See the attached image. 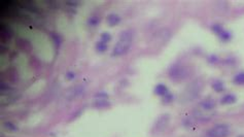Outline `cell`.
I'll use <instances>...</instances> for the list:
<instances>
[{"label": "cell", "mask_w": 244, "mask_h": 137, "mask_svg": "<svg viewBox=\"0 0 244 137\" xmlns=\"http://www.w3.org/2000/svg\"><path fill=\"white\" fill-rule=\"evenodd\" d=\"M133 41V31L132 30H125L120 34V39L114 46L111 55L113 57H120L125 54H127L132 46Z\"/></svg>", "instance_id": "cell-1"}, {"label": "cell", "mask_w": 244, "mask_h": 137, "mask_svg": "<svg viewBox=\"0 0 244 137\" xmlns=\"http://www.w3.org/2000/svg\"><path fill=\"white\" fill-rule=\"evenodd\" d=\"M201 91V85L199 82H193L191 83L182 93V99L183 101H191L198 97L199 93Z\"/></svg>", "instance_id": "cell-2"}, {"label": "cell", "mask_w": 244, "mask_h": 137, "mask_svg": "<svg viewBox=\"0 0 244 137\" xmlns=\"http://www.w3.org/2000/svg\"><path fill=\"white\" fill-rule=\"evenodd\" d=\"M169 75L173 80H181L188 75V70L180 64H175L170 68Z\"/></svg>", "instance_id": "cell-3"}, {"label": "cell", "mask_w": 244, "mask_h": 137, "mask_svg": "<svg viewBox=\"0 0 244 137\" xmlns=\"http://www.w3.org/2000/svg\"><path fill=\"white\" fill-rule=\"evenodd\" d=\"M229 126L226 124H218L207 131L208 137H226L229 134Z\"/></svg>", "instance_id": "cell-4"}, {"label": "cell", "mask_w": 244, "mask_h": 137, "mask_svg": "<svg viewBox=\"0 0 244 137\" xmlns=\"http://www.w3.org/2000/svg\"><path fill=\"white\" fill-rule=\"evenodd\" d=\"M169 115H161L158 121L156 122V125H155V128H153V131L155 132H161V131H164L165 128L167 127L168 125V122H169Z\"/></svg>", "instance_id": "cell-5"}, {"label": "cell", "mask_w": 244, "mask_h": 137, "mask_svg": "<svg viewBox=\"0 0 244 137\" xmlns=\"http://www.w3.org/2000/svg\"><path fill=\"white\" fill-rule=\"evenodd\" d=\"M212 30H213V32H215V33L218 35V37L221 38L222 40L227 41L231 38L230 32H229L228 30H226V29H224L221 25H218V24H215V25L212 26Z\"/></svg>", "instance_id": "cell-6"}, {"label": "cell", "mask_w": 244, "mask_h": 137, "mask_svg": "<svg viewBox=\"0 0 244 137\" xmlns=\"http://www.w3.org/2000/svg\"><path fill=\"white\" fill-rule=\"evenodd\" d=\"M13 36V32H11L10 28L4 24H1L0 26V37H1V41H8Z\"/></svg>", "instance_id": "cell-7"}, {"label": "cell", "mask_w": 244, "mask_h": 137, "mask_svg": "<svg viewBox=\"0 0 244 137\" xmlns=\"http://www.w3.org/2000/svg\"><path fill=\"white\" fill-rule=\"evenodd\" d=\"M214 115V112H213V111H205V109H203V108L197 109V111H195L196 118L199 119V120H203V121L209 120L210 118H212V115Z\"/></svg>", "instance_id": "cell-8"}, {"label": "cell", "mask_w": 244, "mask_h": 137, "mask_svg": "<svg viewBox=\"0 0 244 137\" xmlns=\"http://www.w3.org/2000/svg\"><path fill=\"white\" fill-rule=\"evenodd\" d=\"M106 22L110 27L116 26L120 23V18L117 14H109L106 17Z\"/></svg>", "instance_id": "cell-9"}, {"label": "cell", "mask_w": 244, "mask_h": 137, "mask_svg": "<svg viewBox=\"0 0 244 137\" xmlns=\"http://www.w3.org/2000/svg\"><path fill=\"white\" fill-rule=\"evenodd\" d=\"M215 106L214 101L211 99H205L200 102V107L205 111H213V108Z\"/></svg>", "instance_id": "cell-10"}, {"label": "cell", "mask_w": 244, "mask_h": 137, "mask_svg": "<svg viewBox=\"0 0 244 137\" xmlns=\"http://www.w3.org/2000/svg\"><path fill=\"white\" fill-rule=\"evenodd\" d=\"M155 94H157L158 96L164 97L165 95L168 94V89L165 85L159 84V85H157L156 88H155Z\"/></svg>", "instance_id": "cell-11"}, {"label": "cell", "mask_w": 244, "mask_h": 137, "mask_svg": "<svg viewBox=\"0 0 244 137\" xmlns=\"http://www.w3.org/2000/svg\"><path fill=\"white\" fill-rule=\"evenodd\" d=\"M235 102H236V97L232 94L225 95V96L221 99V103L224 104V105H227V104H233Z\"/></svg>", "instance_id": "cell-12"}, {"label": "cell", "mask_w": 244, "mask_h": 137, "mask_svg": "<svg viewBox=\"0 0 244 137\" xmlns=\"http://www.w3.org/2000/svg\"><path fill=\"white\" fill-rule=\"evenodd\" d=\"M212 88H213V90L215 92H218V93H222V91H225V85L222 80H215V82H213Z\"/></svg>", "instance_id": "cell-13"}, {"label": "cell", "mask_w": 244, "mask_h": 137, "mask_svg": "<svg viewBox=\"0 0 244 137\" xmlns=\"http://www.w3.org/2000/svg\"><path fill=\"white\" fill-rule=\"evenodd\" d=\"M87 23H88L89 26L95 27V26H97L99 23H100V18H99L98 16H91L88 19V21H87Z\"/></svg>", "instance_id": "cell-14"}, {"label": "cell", "mask_w": 244, "mask_h": 137, "mask_svg": "<svg viewBox=\"0 0 244 137\" xmlns=\"http://www.w3.org/2000/svg\"><path fill=\"white\" fill-rule=\"evenodd\" d=\"M233 82H234V84H236V85H244V72L238 73L237 75L234 77Z\"/></svg>", "instance_id": "cell-15"}, {"label": "cell", "mask_w": 244, "mask_h": 137, "mask_svg": "<svg viewBox=\"0 0 244 137\" xmlns=\"http://www.w3.org/2000/svg\"><path fill=\"white\" fill-rule=\"evenodd\" d=\"M108 46H107V43L103 42V41H98L97 43H96V50H98L99 53H103L105 50H107Z\"/></svg>", "instance_id": "cell-16"}, {"label": "cell", "mask_w": 244, "mask_h": 137, "mask_svg": "<svg viewBox=\"0 0 244 137\" xmlns=\"http://www.w3.org/2000/svg\"><path fill=\"white\" fill-rule=\"evenodd\" d=\"M100 38H101V41L107 43L108 41H110V39H111V35L108 33V32H103V33H101Z\"/></svg>", "instance_id": "cell-17"}, {"label": "cell", "mask_w": 244, "mask_h": 137, "mask_svg": "<svg viewBox=\"0 0 244 137\" xmlns=\"http://www.w3.org/2000/svg\"><path fill=\"white\" fill-rule=\"evenodd\" d=\"M13 90H11L10 89V87H8V86L6 85V84H4L3 82L1 83V94L3 95L4 93L5 94H8L10 93V92H11Z\"/></svg>", "instance_id": "cell-18"}, {"label": "cell", "mask_w": 244, "mask_h": 137, "mask_svg": "<svg viewBox=\"0 0 244 137\" xmlns=\"http://www.w3.org/2000/svg\"><path fill=\"white\" fill-rule=\"evenodd\" d=\"M3 126L5 129H7V130H10V131H16L17 130V127H16V125H14L11 122H5V123L3 124Z\"/></svg>", "instance_id": "cell-19"}, {"label": "cell", "mask_w": 244, "mask_h": 137, "mask_svg": "<svg viewBox=\"0 0 244 137\" xmlns=\"http://www.w3.org/2000/svg\"><path fill=\"white\" fill-rule=\"evenodd\" d=\"M95 106L96 107H106V106H109V102L104 99H101V100H99L98 102L95 103Z\"/></svg>", "instance_id": "cell-20"}, {"label": "cell", "mask_w": 244, "mask_h": 137, "mask_svg": "<svg viewBox=\"0 0 244 137\" xmlns=\"http://www.w3.org/2000/svg\"><path fill=\"white\" fill-rule=\"evenodd\" d=\"M172 99H173V96L171 94H169V93H168L167 95H165V96L163 97V100H164L165 103H169L170 101H172Z\"/></svg>", "instance_id": "cell-21"}, {"label": "cell", "mask_w": 244, "mask_h": 137, "mask_svg": "<svg viewBox=\"0 0 244 137\" xmlns=\"http://www.w3.org/2000/svg\"><path fill=\"white\" fill-rule=\"evenodd\" d=\"M95 96L97 97V98H101V99H104V98H105V99H106V98L108 97V95H107L106 93H105V92H100V93H97V94H96Z\"/></svg>", "instance_id": "cell-22"}, {"label": "cell", "mask_w": 244, "mask_h": 137, "mask_svg": "<svg viewBox=\"0 0 244 137\" xmlns=\"http://www.w3.org/2000/svg\"><path fill=\"white\" fill-rule=\"evenodd\" d=\"M74 77H75L74 72H72V71H67V73H66V79H73Z\"/></svg>", "instance_id": "cell-23"}, {"label": "cell", "mask_w": 244, "mask_h": 137, "mask_svg": "<svg viewBox=\"0 0 244 137\" xmlns=\"http://www.w3.org/2000/svg\"><path fill=\"white\" fill-rule=\"evenodd\" d=\"M53 37H54V41H55L56 42V46H57V47H58L59 46H60V42H61V40H60V38L57 36L56 34H54L53 35Z\"/></svg>", "instance_id": "cell-24"}, {"label": "cell", "mask_w": 244, "mask_h": 137, "mask_svg": "<svg viewBox=\"0 0 244 137\" xmlns=\"http://www.w3.org/2000/svg\"><path fill=\"white\" fill-rule=\"evenodd\" d=\"M67 4H71L70 6H77V5H79V2L78 1H67Z\"/></svg>", "instance_id": "cell-25"}]
</instances>
